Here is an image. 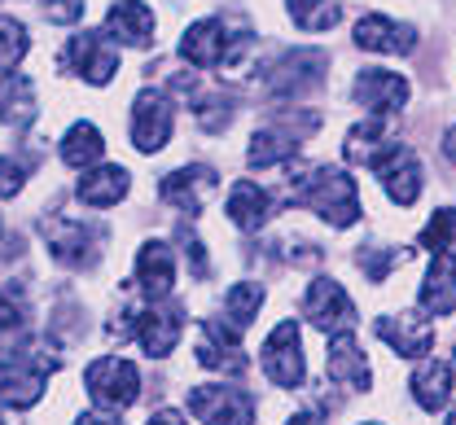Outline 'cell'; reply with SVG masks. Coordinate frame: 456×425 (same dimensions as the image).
Masks as SVG:
<instances>
[{
  "mask_svg": "<svg viewBox=\"0 0 456 425\" xmlns=\"http://www.w3.org/2000/svg\"><path fill=\"white\" fill-rule=\"evenodd\" d=\"M364 425H378V421H364Z\"/></svg>",
  "mask_w": 456,
  "mask_h": 425,
  "instance_id": "cell-36",
  "label": "cell"
},
{
  "mask_svg": "<svg viewBox=\"0 0 456 425\" xmlns=\"http://www.w3.org/2000/svg\"><path fill=\"white\" fill-rule=\"evenodd\" d=\"M106 31H110L118 44L141 49L154 36V13H150L145 0H118V4H110V13H106Z\"/></svg>",
  "mask_w": 456,
  "mask_h": 425,
  "instance_id": "cell-19",
  "label": "cell"
},
{
  "mask_svg": "<svg viewBox=\"0 0 456 425\" xmlns=\"http://www.w3.org/2000/svg\"><path fill=\"white\" fill-rule=\"evenodd\" d=\"M75 425H118V421H114V417H102V413H84Z\"/></svg>",
  "mask_w": 456,
  "mask_h": 425,
  "instance_id": "cell-32",
  "label": "cell"
},
{
  "mask_svg": "<svg viewBox=\"0 0 456 425\" xmlns=\"http://www.w3.org/2000/svg\"><path fill=\"white\" fill-rule=\"evenodd\" d=\"M325 373L342 381V386H351V390H369V360H364V351H360V342H355V333L351 329H342V333H330V360H325Z\"/></svg>",
  "mask_w": 456,
  "mask_h": 425,
  "instance_id": "cell-17",
  "label": "cell"
},
{
  "mask_svg": "<svg viewBox=\"0 0 456 425\" xmlns=\"http://www.w3.org/2000/svg\"><path fill=\"white\" fill-rule=\"evenodd\" d=\"M378 172H382V188H387V197L395 206H412L421 197V163H417V154L408 145H399L395 154H387L378 163Z\"/></svg>",
  "mask_w": 456,
  "mask_h": 425,
  "instance_id": "cell-16",
  "label": "cell"
},
{
  "mask_svg": "<svg viewBox=\"0 0 456 425\" xmlns=\"http://www.w3.org/2000/svg\"><path fill=\"white\" fill-rule=\"evenodd\" d=\"M27 49H31V36H27V27H22L18 18L0 13V75H9L18 61L27 58Z\"/></svg>",
  "mask_w": 456,
  "mask_h": 425,
  "instance_id": "cell-27",
  "label": "cell"
},
{
  "mask_svg": "<svg viewBox=\"0 0 456 425\" xmlns=\"http://www.w3.org/2000/svg\"><path fill=\"white\" fill-rule=\"evenodd\" d=\"M285 202H303L312 206L325 224L334 229H351L360 220V193L355 180L338 172V167H312V163H298L289 172V188H285Z\"/></svg>",
  "mask_w": 456,
  "mask_h": 425,
  "instance_id": "cell-1",
  "label": "cell"
},
{
  "mask_svg": "<svg viewBox=\"0 0 456 425\" xmlns=\"http://www.w3.org/2000/svg\"><path fill=\"white\" fill-rule=\"evenodd\" d=\"M145 425H184V417H180L175 408H163V413H154Z\"/></svg>",
  "mask_w": 456,
  "mask_h": 425,
  "instance_id": "cell-30",
  "label": "cell"
},
{
  "mask_svg": "<svg viewBox=\"0 0 456 425\" xmlns=\"http://www.w3.org/2000/svg\"><path fill=\"white\" fill-rule=\"evenodd\" d=\"M0 425H4V421H0Z\"/></svg>",
  "mask_w": 456,
  "mask_h": 425,
  "instance_id": "cell-38",
  "label": "cell"
},
{
  "mask_svg": "<svg viewBox=\"0 0 456 425\" xmlns=\"http://www.w3.org/2000/svg\"><path fill=\"white\" fill-rule=\"evenodd\" d=\"M171 127H175V101L159 88H145L136 92V106H132V145L141 154H159L171 140Z\"/></svg>",
  "mask_w": 456,
  "mask_h": 425,
  "instance_id": "cell-4",
  "label": "cell"
},
{
  "mask_svg": "<svg viewBox=\"0 0 456 425\" xmlns=\"http://www.w3.org/2000/svg\"><path fill=\"white\" fill-rule=\"evenodd\" d=\"M259 365L268 373V381L281 386V390H294L303 381V347H298V325L294 320H281L268 333V342L259 351Z\"/></svg>",
  "mask_w": 456,
  "mask_h": 425,
  "instance_id": "cell-6",
  "label": "cell"
},
{
  "mask_svg": "<svg viewBox=\"0 0 456 425\" xmlns=\"http://www.w3.org/2000/svg\"><path fill=\"white\" fill-rule=\"evenodd\" d=\"M180 58L189 61V66H198V70H211V66L228 61L224 22H220V18H202V22H193V27L180 36Z\"/></svg>",
  "mask_w": 456,
  "mask_h": 425,
  "instance_id": "cell-15",
  "label": "cell"
},
{
  "mask_svg": "<svg viewBox=\"0 0 456 425\" xmlns=\"http://www.w3.org/2000/svg\"><path fill=\"white\" fill-rule=\"evenodd\" d=\"M136 285L145 294V303H163L175 285V254L167 242H145L136 254Z\"/></svg>",
  "mask_w": 456,
  "mask_h": 425,
  "instance_id": "cell-13",
  "label": "cell"
},
{
  "mask_svg": "<svg viewBox=\"0 0 456 425\" xmlns=\"http://www.w3.org/2000/svg\"><path fill=\"white\" fill-rule=\"evenodd\" d=\"M189 413L207 425H255V404L241 386H193Z\"/></svg>",
  "mask_w": 456,
  "mask_h": 425,
  "instance_id": "cell-5",
  "label": "cell"
},
{
  "mask_svg": "<svg viewBox=\"0 0 456 425\" xmlns=\"http://www.w3.org/2000/svg\"><path fill=\"white\" fill-rule=\"evenodd\" d=\"M22 184H27V172L13 158H0V197H18Z\"/></svg>",
  "mask_w": 456,
  "mask_h": 425,
  "instance_id": "cell-29",
  "label": "cell"
},
{
  "mask_svg": "<svg viewBox=\"0 0 456 425\" xmlns=\"http://www.w3.org/2000/svg\"><path fill=\"white\" fill-rule=\"evenodd\" d=\"M294 149H298V140H294L289 132H281V127H264V132H255V136H250L246 158H250V167H255V172H264V167L285 163Z\"/></svg>",
  "mask_w": 456,
  "mask_h": 425,
  "instance_id": "cell-25",
  "label": "cell"
},
{
  "mask_svg": "<svg viewBox=\"0 0 456 425\" xmlns=\"http://www.w3.org/2000/svg\"><path fill=\"white\" fill-rule=\"evenodd\" d=\"M102 154H106V140L93 123H75L61 136V163L66 167H93V163H102Z\"/></svg>",
  "mask_w": 456,
  "mask_h": 425,
  "instance_id": "cell-24",
  "label": "cell"
},
{
  "mask_svg": "<svg viewBox=\"0 0 456 425\" xmlns=\"http://www.w3.org/2000/svg\"><path fill=\"white\" fill-rule=\"evenodd\" d=\"M45 242L53 250V259L61 268H93L102 254V233L75 224V220H45Z\"/></svg>",
  "mask_w": 456,
  "mask_h": 425,
  "instance_id": "cell-7",
  "label": "cell"
},
{
  "mask_svg": "<svg viewBox=\"0 0 456 425\" xmlns=\"http://www.w3.org/2000/svg\"><path fill=\"white\" fill-rule=\"evenodd\" d=\"M285 9H289V18H294L303 31H330L342 18L338 0H285Z\"/></svg>",
  "mask_w": 456,
  "mask_h": 425,
  "instance_id": "cell-26",
  "label": "cell"
},
{
  "mask_svg": "<svg viewBox=\"0 0 456 425\" xmlns=\"http://www.w3.org/2000/svg\"><path fill=\"white\" fill-rule=\"evenodd\" d=\"M412 399L426 413H439L452 399V368L439 365V360H426V365L412 373Z\"/></svg>",
  "mask_w": 456,
  "mask_h": 425,
  "instance_id": "cell-22",
  "label": "cell"
},
{
  "mask_svg": "<svg viewBox=\"0 0 456 425\" xmlns=\"http://www.w3.org/2000/svg\"><path fill=\"white\" fill-rule=\"evenodd\" d=\"M0 119L9 123L13 132H27L36 123V84L27 75H4L0 79Z\"/></svg>",
  "mask_w": 456,
  "mask_h": 425,
  "instance_id": "cell-20",
  "label": "cell"
},
{
  "mask_svg": "<svg viewBox=\"0 0 456 425\" xmlns=\"http://www.w3.org/2000/svg\"><path fill=\"white\" fill-rule=\"evenodd\" d=\"M444 154H448V158H452V163H456V127H452V132H448V140H444Z\"/></svg>",
  "mask_w": 456,
  "mask_h": 425,
  "instance_id": "cell-33",
  "label": "cell"
},
{
  "mask_svg": "<svg viewBox=\"0 0 456 425\" xmlns=\"http://www.w3.org/2000/svg\"><path fill=\"white\" fill-rule=\"evenodd\" d=\"M216 188H220L216 167H202V163H193V167H180V172H171L159 193H163V202L180 206L184 215H198V211L211 202V193H216Z\"/></svg>",
  "mask_w": 456,
  "mask_h": 425,
  "instance_id": "cell-12",
  "label": "cell"
},
{
  "mask_svg": "<svg viewBox=\"0 0 456 425\" xmlns=\"http://www.w3.org/2000/svg\"><path fill=\"white\" fill-rule=\"evenodd\" d=\"M84 386H88V399L106 413H123L141 399V373L132 360H118V356L93 360L84 373Z\"/></svg>",
  "mask_w": 456,
  "mask_h": 425,
  "instance_id": "cell-3",
  "label": "cell"
},
{
  "mask_svg": "<svg viewBox=\"0 0 456 425\" xmlns=\"http://www.w3.org/2000/svg\"><path fill=\"white\" fill-rule=\"evenodd\" d=\"M127 184L132 180H127L123 167H97V172H88V176L79 180L75 193H79L84 206H102V211H106V206H114V202L127 197Z\"/></svg>",
  "mask_w": 456,
  "mask_h": 425,
  "instance_id": "cell-21",
  "label": "cell"
},
{
  "mask_svg": "<svg viewBox=\"0 0 456 425\" xmlns=\"http://www.w3.org/2000/svg\"><path fill=\"white\" fill-rule=\"evenodd\" d=\"M285 425H325V417H316V413H294Z\"/></svg>",
  "mask_w": 456,
  "mask_h": 425,
  "instance_id": "cell-31",
  "label": "cell"
},
{
  "mask_svg": "<svg viewBox=\"0 0 456 425\" xmlns=\"http://www.w3.org/2000/svg\"><path fill=\"white\" fill-rule=\"evenodd\" d=\"M57 368V356L49 347H36V351H9L0 360V404L4 408H31L40 395H45V381Z\"/></svg>",
  "mask_w": 456,
  "mask_h": 425,
  "instance_id": "cell-2",
  "label": "cell"
},
{
  "mask_svg": "<svg viewBox=\"0 0 456 425\" xmlns=\"http://www.w3.org/2000/svg\"><path fill=\"white\" fill-rule=\"evenodd\" d=\"M355 44L369 49V53H395V58H403V53L417 49V31L408 22H391L387 13H369V18L355 22Z\"/></svg>",
  "mask_w": 456,
  "mask_h": 425,
  "instance_id": "cell-14",
  "label": "cell"
},
{
  "mask_svg": "<svg viewBox=\"0 0 456 425\" xmlns=\"http://www.w3.org/2000/svg\"><path fill=\"white\" fill-rule=\"evenodd\" d=\"M378 338L403 356V360H421V356H430V347H435V329H430V320L426 316H417V311H395V316H378Z\"/></svg>",
  "mask_w": 456,
  "mask_h": 425,
  "instance_id": "cell-9",
  "label": "cell"
},
{
  "mask_svg": "<svg viewBox=\"0 0 456 425\" xmlns=\"http://www.w3.org/2000/svg\"><path fill=\"white\" fill-rule=\"evenodd\" d=\"M452 360H456V356H452Z\"/></svg>",
  "mask_w": 456,
  "mask_h": 425,
  "instance_id": "cell-37",
  "label": "cell"
},
{
  "mask_svg": "<svg viewBox=\"0 0 456 425\" xmlns=\"http://www.w3.org/2000/svg\"><path fill=\"white\" fill-rule=\"evenodd\" d=\"M259 307H264V285L259 281H237L224 299V325L232 333H246L255 325Z\"/></svg>",
  "mask_w": 456,
  "mask_h": 425,
  "instance_id": "cell-23",
  "label": "cell"
},
{
  "mask_svg": "<svg viewBox=\"0 0 456 425\" xmlns=\"http://www.w3.org/2000/svg\"><path fill=\"white\" fill-rule=\"evenodd\" d=\"M273 215H277V206H273V197H268V188H264V184H255V180H237L232 184V193H228V220H232L237 229L259 233Z\"/></svg>",
  "mask_w": 456,
  "mask_h": 425,
  "instance_id": "cell-18",
  "label": "cell"
},
{
  "mask_svg": "<svg viewBox=\"0 0 456 425\" xmlns=\"http://www.w3.org/2000/svg\"><path fill=\"white\" fill-rule=\"evenodd\" d=\"M351 92H355V101H360L364 110H373V115H395V110H403V101H408V79L395 75V70H382V66H364V70L355 75Z\"/></svg>",
  "mask_w": 456,
  "mask_h": 425,
  "instance_id": "cell-11",
  "label": "cell"
},
{
  "mask_svg": "<svg viewBox=\"0 0 456 425\" xmlns=\"http://www.w3.org/2000/svg\"><path fill=\"white\" fill-rule=\"evenodd\" d=\"M448 425H456V408H452V417H448Z\"/></svg>",
  "mask_w": 456,
  "mask_h": 425,
  "instance_id": "cell-34",
  "label": "cell"
},
{
  "mask_svg": "<svg viewBox=\"0 0 456 425\" xmlns=\"http://www.w3.org/2000/svg\"><path fill=\"white\" fill-rule=\"evenodd\" d=\"M27 338V307L0 290V351H13Z\"/></svg>",
  "mask_w": 456,
  "mask_h": 425,
  "instance_id": "cell-28",
  "label": "cell"
},
{
  "mask_svg": "<svg viewBox=\"0 0 456 425\" xmlns=\"http://www.w3.org/2000/svg\"><path fill=\"white\" fill-rule=\"evenodd\" d=\"M0 242H4V224H0Z\"/></svg>",
  "mask_w": 456,
  "mask_h": 425,
  "instance_id": "cell-35",
  "label": "cell"
},
{
  "mask_svg": "<svg viewBox=\"0 0 456 425\" xmlns=\"http://www.w3.org/2000/svg\"><path fill=\"white\" fill-rule=\"evenodd\" d=\"M307 320L325 333H342V329L355 325V303L334 277H316L307 285Z\"/></svg>",
  "mask_w": 456,
  "mask_h": 425,
  "instance_id": "cell-10",
  "label": "cell"
},
{
  "mask_svg": "<svg viewBox=\"0 0 456 425\" xmlns=\"http://www.w3.org/2000/svg\"><path fill=\"white\" fill-rule=\"evenodd\" d=\"M66 66L75 70V75H84L88 84H110L114 70H118V53H114V44L102 36V31H79V36H70V44H66Z\"/></svg>",
  "mask_w": 456,
  "mask_h": 425,
  "instance_id": "cell-8",
  "label": "cell"
}]
</instances>
